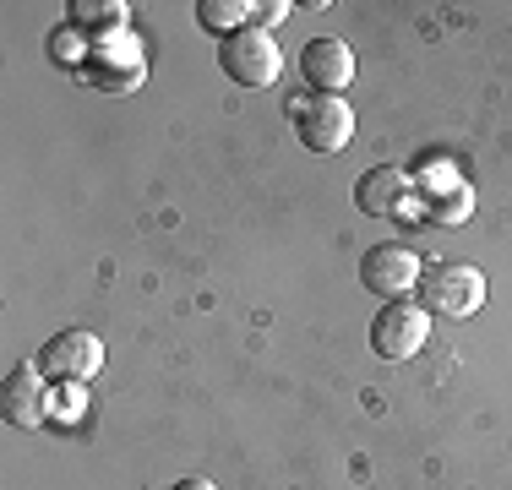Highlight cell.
I'll use <instances>...</instances> for the list:
<instances>
[{"label": "cell", "instance_id": "1", "mask_svg": "<svg viewBox=\"0 0 512 490\" xmlns=\"http://www.w3.org/2000/svg\"><path fill=\"white\" fill-rule=\"evenodd\" d=\"M289 126L306 153H344L355 142V109L333 93H300L289 104Z\"/></svg>", "mask_w": 512, "mask_h": 490}, {"label": "cell", "instance_id": "2", "mask_svg": "<svg viewBox=\"0 0 512 490\" xmlns=\"http://www.w3.org/2000/svg\"><path fill=\"white\" fill-rule=\"evenodd\" d=\"M420 305L431 316H447V322H469L485 305V273L469 262H442L420 273Z\"/></svg>", "mask_w": 512, "mask_h": 490}, {"label": "cell", "instance_id": "3", "mask_svg": "<svg viewBox=\"0 0 512 490\" xmlns=\"http://www.w3.org/2000/svg\"><path fill=\"white\" fill-rule=\"evenodd\" d=\"M218 66H224V77L235 88H273L278 71H284V55H278L273 33H256L246 22L229 39H218Z\"/></svg>", "mask_w": 512, "mask_h": 490}, {"label": "cell", "instance_id": "4", "mask_svg": "<svg viewBox=\"0 0 512 490\" xmlns=\"http://www.w3.org/2000/svg\"><path fill=\"white\" fill-rule=\"evenodd\" d=\"M425 338H431V311H425L420 300H382V311H376L371 322V349L376 360H414V354L425 349Z\"/></svg>", "mask_w": 512, "mask_h": 490}, {"label": "cell", "instance_id": "5", "mask_svg": "<svg viewBox=\"0 0 512 490\" xmlns=\"http://www.w3.org/2000/svg\"><path fill=\"white\" fill-rule=\"evenodd\" d=\"M33 365H39L44 382L77 387V382H88V376L104 365V343L93 338V333H82V327H66V333H55L50 343H44Z\"/></svg>", "mask_w": 512, "mask_h": 490}, {"label": "cell", "instance_id": "6", "mask_svg": "<svg viewBox=\"0 0 512 490\" xmlns=\"http://www.w3.org/2000/svg\"><path fill=\"white\" fill-rule=\"evenodd\" d=\"M82 77H88L99 93H109V98H131L142 82H148V60H142V49L131 44V39H109V44H93L88 49Z\"/></svg>", "mask_w": 512, "mask_h": 490}, {"label": "cell", "instance_id": "7", "mask_svg": "<svg viewBox=\"0 0 512 490\" xmlns=\"http://www.w3.org/2000/svg\"><path fill=\"white\" fill-rule=\"evenodd\" d=\"M420 256L409 251V245L387 240V245H371V251L360 256V284L376 294V300H404L409 289H420Z\"/></svg>", "mask_w": 512, "mask_h": 490}, {"label": "cell", "instance_id": "8", "mask_svg": "<svg viewBox=\"0 0 512 490\" xmlns=\"http://www.w3.org/2000/svg\"><path fill=\"white\" fill-rule=\"evenodd\" d=\"M300 77L311 82V93L344 98V88L355 82V55H349L344 39H311L300 49Z\"/></svg>", "mask_w": 512, "mask_h": 490}, {"label": "cell", "instance_id": "9", "mask_svg": "<svg viewBox=\"0 0 512 490\" xmlns=\"http://www.w3.org/2000/svg\"><path fill=\"white\" fill-rule=\"evenodd\" d=\"M409 202H414V186H409L404 169H393V164L365 169L360 186H355V207L365 218H404Z\"/></svg>", "mask_w": 512, "mask_h": 490}, {"label": "cell", "instance_id": "10", "mask_svg": "<svg viewBox=\"0 0 512 490\" xmlns=\"http://www.w3.org/2000/svg\"><path fill=\"white\" fill-rule=\"evenodd\" d=\"M0 414H6L17 431H33V425L44 420V376H39V365H11V371H6Z\"/></svg>", "mask_w": 512, "mask_h": 490}, {"label": "cell", "instance_id": "11", "mask_svg": "<svg viewBox=\"0 0 512 490\" xmlns=\"http://www.w3.org/2000/svg\"><path fill=\"white\" fill-rule=\"evenodd\" d=\"M414 202H420V218H425V224L458 229L463 218L474 213V186H463L458 175H447L442 186H414Z\"/></svg>", "mask_w": 512, "mask_h": 490}, {"label": "cell", "instance_id": "12", "mask_svg": "<svg viewBox=\"0 0 512 490\" xmlns=\"http://www.w3.org/2000/svg\"><path fill=\"white\" fill-rule=\"evenodd\" d=\"M126 22H131L126 0H71V6H66V28H77L82 39H93V44L120 39Z\"/></svg>", "mask_w": 512, "mask_h": 490}, {"label": "cell", "instance_id": "13", "mask_svg": "<svg viewBox=\"0 0 512 490\" xmlns=\"http://www.w3.org/2000/svg\"><path fill=\"white\" fill-rule=\"evenodd\" d=\"M246 17H251L246 0H202L197 6V22L207 33H218V39H229L235 28H246Z\"/></svg>", "mask_w": 512, "mask_h": 490}, {"label": "cell", "instance_id": "14", "mask_svg": "<svg viewBox=\"0 0 512 490\" xmlns=\"http://www.w3.org/2000/svg\"><path fill=\"white\" fill-rule=\"evenodd\" d=\"M50 55H55V66L82 71V66H88V39H82L77 28H55L50 33Z\"/></svg>", "mask_w": 512, "mask_h": 490}, {"label": "cell", "instance_id": "15", "mask_svg": "<svg viewBox=\"0 0 512 490\" xmlns=\"http://www.w3.org/2000/svg\"><path fill=\"white\" fill-rule=\"evenodd\" d=\"M284 17H289V6H284V0H262V6H251V17H246V22H251L256 33H267V28H278Z\"/></svg>", "mask_w": 512, "mask_h": 490}, {"label": "cell", "instance_id": "16", "mask_svg": "<svg viewBox=\"0 0 512 490\" xmlns=\"http://www.w3.org/2000/svg\"><path fill=\"white\" fill-rule=\"evenodd\" d=\"M175 490H213V485H207V480H180Z\"/></svg>", "mask_w": 512, "mask_h": 490}]
</instances>
